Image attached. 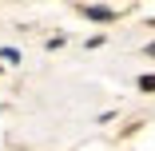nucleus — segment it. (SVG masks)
I'll return each instance as SVG.
<instances>
[{
  "label": "nucleus",
  "instance_id": "obj_1",
  "mask_svg": "<svg viewBox=\"0 0 155 151\" xmlns=\"http://www.w3.org/2000/svg\"><path fill=\"white\" fill-rule=\"evenodd\" d=\"M84 16H91V20H115V12L104 8V4H84Z\"/></svg>",
  "mask_w": 155,
  "mask_h": 151
},
{
  "label": "nucleus",
  "instance_id": "obj_2",
  "mask_svg": "<svg viewBox=\"0 0 155 151\" xmlns=\"http://www.w3.org/2000/svg\"><path fill=\"white\" fill-rule=\"evenodd\" d=\"M139 87H143V92H151V87H155V76H143V80H139Z\"/></svg>",
  "mask_w": 155,
  "mask_h": 151
}]
</instances>
